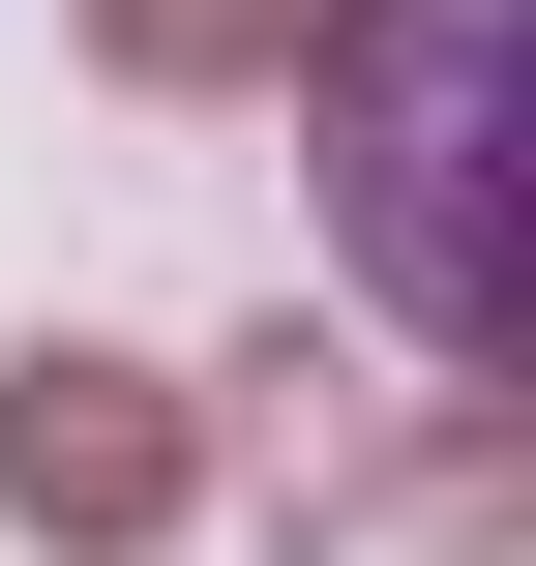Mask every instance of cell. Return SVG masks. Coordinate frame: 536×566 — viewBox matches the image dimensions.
Segmentation results:
<instances>
[{
	"mask_svg": "<svg viewBox=\"0 0 536 566\" xmlns=\"http://www.w3.org/2000/svg\"><path fill=\"white\" fill-rule=\"evenodd\" d=\"M90 60H119V90H298L328 0H90Z\"/></svg>",
	"mask_w": 536,
	"mask_h": 566,
	"instance_id": "cell-3",
	"label": "cell"
},
{
	"mask_svg": "<svg viewBox=\"0 0 536 566\" xmlns=\"http://www.w3.org/2000/svg\"><path fill=\"white\" fill-rule=\"evenodd\" d=\"M507 90H536V0H328V60H298V119H328V239H358V298L448 358V388H507Z\"/></svg>",
	"mask_w": 536,
	"mask_h": 566,
	"instance_id": "cell-1",
	"label": "cell"
},
{
	"mask_svg": "<svg viewBox=\"0 0 536 566\" xmlns=\"http://www.w3.org/2000/svg\"><path fill=\"white\" fill-rule=\"evenodd\" d=\"M0 507L119 566V537H179V507H209V418H179L149 358H30V388H0Z\"/></svg>",
	"mask_w": 536,
	"mask_h": 566,
	"instance_id": "cell-2",
	"label": "cell"
}]
</instances>
